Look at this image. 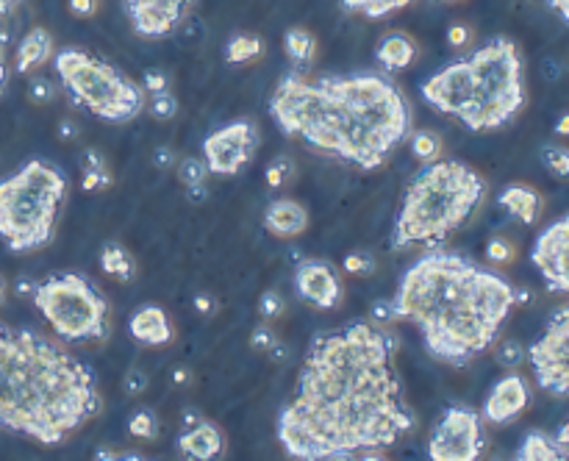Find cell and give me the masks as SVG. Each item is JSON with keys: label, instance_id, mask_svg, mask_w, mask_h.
Returning <instances> with one entry per match:
<instances>
[{"label": "cell", "instance_id": "1", "mask_svg": "<svg viewBox=\"0 0 569 461\" xmlns=\"http://www.w3.org/2000/svg\"><path fill=\"white\" fill-rule=\"evenodd\" d=\"M395 337L370 323L320 334L278 414V442L297 461L392 448L414 428L395 373Z\"/></svg>", "mask_w": 569, "mask_h": 461}, {"label": "cell", "instance_id": "2", "mask_svg": "<svg viewBox=\"0 0 569 461\" xmlns=\"http://www.w3.org/2000/svg\"><path fill=\"white\" fill-rule=\"evenodd\" d=\"M270 114L286 137L334 153L359 170H378L411 134L409 100L375 73H289L275 87Z\"/></svg>", "mask_w": 569, "mask_h": 461}, {"label": "cell", "instance_id": "3", "mask_svg": "<svg viewBox=\"0 0 569 461\" xmlns=\"http://www.w3.org/2000/svg\"><path fill=\"white\" fill-rule=\"evenodd\" d=\"M517 300L503 275L450 250H431L400 278L392 320L417 325L433 359L464 367L495 345Z\"/></svg>", "mask_w": 569, "mask_h": 461}, {"label": "cell", "instance_id": "4", "mask_svg": "<svg viewBox=\"0 0 569 461\" xmlns=\"http://www.w3.org/2000/svg\"><path fill=\"white\" fill-rule=\"evenodd\" d=\"M98 378L37 331L0 323V431L59 445L100 414Z\"/></svg>", "mask_w": 569, "mask_h": 461}, {"label": "cell", "instance_id": "5", "mask_svg": "<svg viewBox=\"0 0 569 461\" xmlns=\"http://www.w3.org/2000/svg\"><path fill=\"white\" fill-rule=\"evenodd\" d=\"M420 95L470 131L503 128L525 106L520 50L511 39L495 37L467 59L425 78Z\"/></svg>", "mask_w": 569, "mask_h": 461}, {"label": "cell", "instance_id": "6", "mask_svg": "<svg viewBox=\"0 0 569 461\" xmlns=\"http://www.w3.org/2000/svg\"><path fill=\"white\" fill-rule=\"evenodd\" d=\"M483 192V178L470 164L456 159L425 164L403 195L392 231V248L406 250L411 245L445 242L470 220Z\"/></svg>", "mask_w": 569, "mask_h": 461}, {"label": "cell", "instance_id": "7", "mask_svg": "<svg viewBox=\"0 0 569 461\" xmlns=\"http://www.w3.org/2000/svg\"><path fill=\"white\" fill-rule=\"evenodd\" d=\"M67 200V175L48 162L23 164L0 181V239L12 253H34L50 245L56 217Z\"/></svg>", "mask_w": 569, "mask_h": 461}, {"label": "cell", "instance_id": "8", "mask_svg": "<svg viewBox=\"0 0 569 461\" xmlns=\"http://www.w3.org/2000/svg\"><path fill=\"white\" fill-rule=\"evenodd\" d=\"M53 64L75 103L106 123H128L145 106V89L125 78L117 67L84 50H62Z\"/></svg>", "mask_w": 569, "mask_h": 461}, {"label": "cell", "instance_id": "9", "mask_svg": "<svg viewBox=\"0 0 569 461\" xmlns=\"http://www.w3.org/2000/svg\"><path fill=\"white\" fill-rule=\"evenodd\" d=\"M31 298L56 337L64 342H95L109 337V303L84 275H50L39 284H31Z\"/></svg>", "mask_w": 569, "mask_h": 461}, {"label": "cell", "instance_id": "10", "mask_svg": "<svg viewBox=\"0 0 569 461\" xmlns=\"http://www.w3.org/2000/svg\"><path fill=\"white\" fill-rule=\"evenodd\" d=\"M486 450L481 414L470 406H450L428 439L431 461H478Z\"/></svg>", "mask_w": 569, "mask_h": 461}, {"label": "cell", "instance_id": "11", "mask_svg": "<svg viewBox=\"0 0 569 461\" xmlns=\"http://www.w3.org/2000/svg\"><path fill=\"white\" fill-rule=\"evenodd\" d=\"M536 384L556 395L567 398L569 395V306L553 314L547 323L545 334L528 348Z\"/></svg>", "mask_w": 569, "mask_h": 461}, {"label": "cell", "instance_id": "12", "mask_svg": "<svg viewBox=\"0 0 569 461\" xmlns=\"http://www.w3.org/2000/svg\"><path fill=\"white\" fill-rule=\"evenodd\" d=\"M259 150V131L253 120H236L203 142V162L209 164L211 175H236L245 170Z\"/></svg>", "mask_w": 569, "mask_h": 461}, {"label": "cell", "instance_id": "13", "mask_svg": "<svg viewBox=\"0 0 569 461\" xmlns=\"http://www.w3.org/2000/svg\"><path fill=\"white\" fill-rule=\"evenodd\" d=\"M533 267L545 278L550 292L569 295V214L558 217L536 237L531 250Z\"/></svg>", "mask_w": 569, "mask_h": 461}, {"label": "cell", "instance_id": "14", "mask_svg": "<svg viewBox=\"0 0 569 461\" xmlns=\"http://www.w3.org/2000/svg\"><path fill=\"white\" fill-rule=\"evenodd\" d=\"M295 289L300 300H306L314 309H336L342 303V281L328 262L320 259H306L297 264Z\"/></svg>", "mask_w": 569, "mask_h": 461}, {"label": "cell", "instance_id": "15", "mask_svg": "<svg viewBox=\"0 0 569 461\" xmlns=\"http://www.w3.org/2000/svg\"><path fill=\"white\" fill-rule=\"evenodd\" d=\"M192 0H125V12L142 37H167L184 23Z\"/></svg>", "mask_w": 569, "mask_h": 461}, {"label": "cell", "instance_id": "16", "mask_svg": "<svg viewBox=\"0 0 569 461\" xmlns=\"http://www.w3.org/2000/svg\"><path fill=\"white\" fill-rule=\"evenodd\" d=\"M531 403V392H528V384L520 373H508L497 381L489 398L483 403V420L489 423H511L514 417H520Z\"/></svg>", "mask_w": 569, "mask_h": 461}, {"label": "cell", "instance_id": "17", "mask_svg": "<svg viewBox=\"0 0 569 461\" xmlns=\"http://www.w3.org/2000/svg\"><path fill=\"white\" fill-rule=\"evenodd\" d=\"M178 453L186 461H220L225 453L223 431L214 423H186L178 437Z\"/></svg>", "mask_w": 569, "mask_h": 461}, {"label": "cell", "instance_id": "18", "mask_svg": "<svg viewBox=\"0 0 569 461\" xmlns=\"http://www.w3.org/2000/svg\"><path fill=\"white\" fill-rule=\"evenodd\" d=\"M264 228L278 239H295L306 234L309 228V212L297 200H273L264 212Z\"/></svg>", "mask_w": 569, "mask_h": 461}, {"label": "cell", "instance_id": "19", "mask_svg": "<svg viewBox=\"0 0 569 461\" xmlns=\"http://www.w3.org/2000/svg\"><path fill=\"white\" fill-rule=\"evenodd\" d=\"M128 334L137 339L139 345L156 348V345H167L173 339V325L161 306H142L128 320Z\"/></svg>", "mask_w": 569, "mask_h": 461}, {"label": "cell", "instance_id": "20", "mask_svg": "<svg viewBox=\"0 0 569 461\" xmlns=\"http://www.w3.org/2000/svg\"><path fill=\"white\" fill-rule=\"evenodd\" d=\"M414 56H417V45L411 42V37L400 34V31L386 34L378 42V50H375V59H378V64L384 67L386 73H400V70L411 67Z\"/></svg>", "mask_w": 569, "mask_h": 461}, {"label": "cell", "instance_id": "21", "mask_svg": "<svg viewBox=\"0 0 569 461\" xmlns=\"http://www.w3.org/2000/svg\"><path fill=\"white\" fill-rule=\"evenodd\" d=\"M53 59V37L45 28H31L17 45V73H31Z\"/></svg>", "mask_w": 569, "mask_h": 461}, {"label": "cell", "instance_id": "22", "mask_svg": "<svg viewBox=\"0 0 569 461\" xmlns=\"http://www.w3.org/2000/svg\"><path fill=\"white\" fill-rule=\"evenodd\" d=\"M500 206L514 220H520L525 225H533L542 214V198L531 187H522V184H511V187L503 189L500 192Z\"/></svg>", "mask_w": 569, "mask_h": 461}, {"label": "cell", "instance_id": "23", "mask_svg": "<svg viewBox=\"0 0 569 461\" xmlns=\"http://www.w3.org/2000/svg\"><path fill=\"white\" fill-rule=\"evenodd\" d=\"M100 267H103V273L114 278V281H134V275H137V262H134V256L123 248V245H106V248L100 250Z\"/></svg>", "mask_w": 569, "mask_h": 461}, {"label": "cell", "instance_id": "24", "mask_svg": "<svg viewBox=\"0 0 569 461\" xmlns=\"http://www.w3.org/2000/svg\"><path fill=\"white\" fill-rule=\"evenodd\" d=\"M514 461H569L561 450L556 448L553 437H547L542 431H531L528 437L522 439L520 450Z\"/></svg>", "mask_w": 569, "mask_h": 461}, {"label": "cell", "instance_id": "25", "mask_svg": "<svg viewBox=\"0 0 569 461\" xmlns=\"http://www.w3.org/2000/svg\"><path fill=\"white\" fill-rule=\"evenodd\" d=\"M284 50L297 67H306L317 56V39L311 37L306 28H289L284 37Z\"/></svg>", "mask_w": 569, "mask_h": 461}, {"label": "cell", "instance_id": "26", "mask_svg": "<svg viewBox=\"0 0 569 461\" xmlns=\"http://www.w3.org/2000/svg\"><path fill=\"white\" fill-rule=\"evenodd\" d=\"M261 53H264V42H261L259 37L239 34V37L228 39V45H225V62L248 64V62H256Z\"/></svg>", "mask_w": 569, "mask_h": 461}, {"label": "cell", "instance_id": "27", "mask_svg": "<svg viewBox=\"0 0 569 461\" xmlns=\"http://www.w3.org/2000/svg\"><path fill=\"white\" fill-rule=\"evenodd\" d=\"M411 0H342L345 12H359L370 20H381V17H389L392 12H400L406 9Z\"/></svg>", "mask_w": 569, "mask_h": 461}, {"label": "cell", "instance_id": "28", "mask_svg": "<svg viewBox=\"0 0 569 461\" xmlns=\"http://www.w3.org/2000/svg\"><path fill=\"white\" fill-rule=\"evenodd\" d=\"M84 178H81V187L84 192H98V189H106L112 184V175H109V167L103 162V156H100L98 150H87V156H84Z\"/></svg>", "mask_w": 569, "mask_h": 461}, {"label": "cell", "instance_id": "29", "mask_svg": "<svg viewBox=\"0 0 569 461\" xmlns=\"http://www.w3.org/2000/svg\"><path fill=\"white\" fill-rule=\"evenodd\" d=\"M209 175V164L203 162V159L189 156V159H181V162H178V178H181V184H184L186 189L206 187V178H209Z\"/></svg>", "mask_w": 569, "mask_h": 461}, {"label": "cell", "instance_id": "30", "mask_svg": "<svg viewBox=\"0 0 569 461\" xmlns=\"http://www.w3.org/2000/svg\"><path fill=\"white\" fill-rule=\"evenodd\" d=\"M128 434L134 439H156L159 437V417L150 409H137L128 420Z\"/></svg>", "mask_w": 569, "mask_h": 461}, {"label": "cell", "instance_id": "31", "mask_svg": "<svg viewBox=\"0 0 569 461\" xmlns=\"http://www.w3.org/2000/svg\"><path fill=\"white\" fill-rule=\"evenodd\" d=\"M439 150H442L439 139L428 134V131H420V134H414V139H411V153H414V159L422 164L436 162V159H439Z\"/></svg>", "mask_w": 569, "mask_h": 461}, {"label": "cell", "instance_id": "32", "mask_svg": "<svg viewBox=\"0 0 569 461\" xmlns=\"http://www.w3.org/2000/svg\"><path fill=\"white\" fill-rule=\"evenodd\" d=\"M542 164L558 178H569V148L561 145H545L542 148Z\"/></svg>", "mask_w": 569, "mask_h": 461}, {"label": "cell", "instance_id": "33", "mask_svg": "<svg viewBox=\"0 0 569 461\" xmlns=\"http://www.w3.org/2000/svg\"><path fill=\"white\" fill-rule=\"evenodd\" d=\"M175 114H178V100H175V95L173 92H156L153 95V100H150V117L153 120H173Z\"/></svg>", "mask_w": 569, "mask_h": 461}, {"label": "cell", "instance_id": "34", "mask_svg": "<svg viewBox=\"0 0 569 461\" xmlns=\"http://www.w3.org/2000/svg\"><path fill=\"white\" fill-rule=\"evenodd\" d=\"M525 356H528V350L522 348L517 339H506L497 350V364L506 367V370H514V367H520L525 362Z\"/></svg>", "mask_w": 569, "mask_h": 461}, {"label": "cell", "instance_id": "35", "mask_svg": "<svg viewBox=\"0 0 569 461\" xmlns=\"http://www.w3.org/2000/svg\"><path fill=\"white\" fill-rule=\"evenodd\" d=\"M292 175H295V164L289 162V159H275L270 167H267V173H264V178H267V187H284L286 181H292Z\"/></svg>", "mask_w": 569, "mask_h": 461}, {"label": "cell", "instance_id": "36", "mask_svg": "<svg viewBox=\"0 0 569 461\" xmlns=\"http://www.w3.org/2000/svg\"><path fill=\"white\" fill-rule=\"evenodd\" d=\"M486 259L495 264H508L514 259V245L508 242V239H489V245H486Z\"/></svg>", "mask_w": 569, "mask_h": 461}, {"label": "cell", "instance_id": "37", "mask_svg": "<svg viewBox=\"0 0 569 461\" xmlns=\"http://www.w3.org/2000/svg\"><path fill=\"white\" fill-rule=\"evenodd\" d=\"M342 267H345V273H350V275H372L375 262H372L367 253H347Z\"/></svg>", "mask_w": 569, "mask_h": 461}, {"label": "cell", "instance_id": "38", "mask_svg": "<svg viewBox=\"0 0 569 461\" xmlns=\"http://www.w3.org/2000/svg\"><path fill=\"white\" fill-rule=\"evenodd\" d=\"M28 98L34 100V103H50V100L56 98V87L50 84L48 78H34L31 84H28Z\"/></svg>", "mask_w": 569, "mask_h": 461}, {"label": "cell", "instance_id": "39", "mask_svg": "<svg viewBox=\"0 0 569 461\" xmlns=\"http://www.w3.org/2000/svg\"><path fill=\"white\" fill-rule=\"evenodd\" d=\"M284 312V298L278 292H264L259 300V314L264 320H275L278 314Z\"/></svg>", "mask_w": 569, "mask_h": 461}, {"label": "cell", "instance_id": "40", "mask_svg": "<svg viewBox=\"0 0 569 461\" xmlns=\"http://www.w3.org/2000/svg\"><path fill=\"white\" fill-rule=\"evenodd\" d=\"M123 389L128 392V395H142L145 389H148V375L142 373V370H128L125 373V381H123Z\"/></svg>", "mask_w": 569, "mask_h": 461}, {"label": "cell", "instance_id": "41", "mask_svg": "<svg viewBox=\"0 0 569 461\" xmlns=\"http://www.w3.org/2000/svg\"><path fill=\"white\" fill-rule=\"evenodd\" d=\"M250 345H253V350H273L275 345H278V339H275V334L267 325H259V328L250 334Z\"/></svg>", "mask_w": 569, "mask_h": 461}, {"label": "cell", "instance_id": "42", "mask_svg": "<svg viewBox=\"0 0 569 461\" xmlns=\"http://www.w3.org/2000/svg\"><path fill=\"white\" fill-rule=\"evenodd\" d=\"M470 28L467 25H461V23H456V25H450L447 28V42L453 45V48H464L467 42H470Z\"/></svg>", "mask_w": 569, "mask_h": 461}, {"label": "cell", "instance_id": "43", "mask_svg": "<svg viewBox=\"0 0 569 461\" xmlns=\"http://www.w3.org/2000/svg\"><path fill=\"white\" fill-rule=\"evenodd\" d=\"M67 6L75 17H92L98 12V0H67Z\"/></svg>", "mask_w": 569, "mask_h": 461}, {"label": "cell", "instance_id": "44", "mask_svg": "<svg viewBox=\"0 0 569 461\" xmlns=\"http://www.w3.org/2000/svg\"><path fill=\"white\" fill-rule=\"evenodd\" d=\"M153 164H156V167H161V170H164V167H173L175 150L167 148V145H161V148L156 150V156H153Z\"/></svg>", "mask_w": 569, "mask_h": 461}, {"label": "cell", "instance_id": "45", "mask_svg": "<svg viewBox=\"0 0 569 461\" xmlns=\"http://www.w3.org/2000/svg\"><path fill=\"white\" fill-rule=\"evenodd\" d=\"M145 89L153 92V95H156V92H164V89H167V75L148 73L145 75Z\"/></svg>", "mask_w": 569, "mask_h": 461}, {"label": "cell", "instance_id": "46", "mask_svg": "<svg viewBox=\"0 0 569 461\" xmlns=\"http://www.w3.org/2000/svg\"><path fill=\"white\" fill-rule=\"evenodd\" d=\"M372 320H378V323L392 320V300H389V303H386V300L375 303V306H372Z\"/></svg>", "mask_w": 569, "mask_h": 461}, {"label": "cell", "instance_id": "47", "mask_svg": "<svg viewBox=\"0 0 569 461\" xmlns=\"http://www.w3.org/2000/svg\"><path fill=\"white\" fill-rule=\"evenodd\" d=\"M553 442H556V448L569 459V420L558 428V434L553 437Z\"/></svg>", "mask_w": 569, "mask_h": 461}, {"label": "cell", "instance_id": "48", "mask_svg": "<svg viewBox=\"0 0 569 461\" xmlns=\"http://www.w3.org/2000/svg\"><path fill=\"white\" fill-rule=\"evenodd\" d=\"M95 461H148L137 456V453H98Z\"/></svg>", "mask_w": 569, "mask_h": 461}, {"label": "cell", "instance_id": "49", "mask_svg": "<svg viewBox=\"0 0 569 461\" xmlns=\"http://www.w3.org/2000/svg\"><path fill=\"white\" fill-rule=\"evenodd\" d=\"M547 3H550V6L561 14V20H564V23H569V0H547Z\"/></svg>", "mask_w": 569, "mask_h": 461}, {"label": "cell", "instance_id": "50", "mask_svg": "<svg viewBox=\"0 0 569 461\" xmlns=\"http://www.w3.org/2000/svg\"><path fill=\"white\" fill-rule=\"evenodd\" d=\"M23 0H0V17H6V14H12L17 6H20Z\"/></svg>", "mask_w": 569, "mask_h": 461}, {"label": "cell", "instance_id": "51", "mask_svg": "<svg viewBox=\"0 0 569 461\" xmlns=\"http://www.w3.org/2000/svg\"><path fill=\"white\" fill-rule=\"evenodd\" d=\"M59 137H62V139H75V125L70 123V120H64V123L59 125Z\"/></svg>", "mask_w": 569, "mask_h": 461}, {"label": "cell", "instance_id": "52", "mask_svg": "<svg viewBox=\"0 0 569 461\" xmlns=\"http://www.w3.org/2000/svg\"><path fill=\"white\" fill-rule=\"evenodd\" d=\"M173 381L178 384V387H184L186 381H189V370H184V367H178L173 373Z\"/></svg>", "mask_w": 569, "mask_h": 461}, {"label": "cell", "instance_id": "53", "mask_svg": "<svg viewBox=\"0 0 569 461\" xmlns=\"http://www.w3.org/2000/svg\"><path fill=\"white\" fill-rule=\"evenodd\" d=\"M556 134H561V137H569V114H564L561 120L556 123Z\"/></svg>", "mask_w": 569, "mask_h": 461}, {"label": "cell", "instance_id": "54", "mask_svg": "<svg viewBox=\"0 0 569 461\" xmlns=\"http://www.w3.org/2000/svg\"><path fill=\"white\" fill-rule=\"evenodd\" d=\"M6 87V56H3V45H0V92Z\"/></svg>", "mask_w": 569, "mask_h": 461}, {"label": "cell", "instance_id": "55", "mask_svg": "<svg viewBox=\"0 0 569 461\" xmlns=\"http://www.w3.org/2000/svg\"><path fill=\"white\" fill-rule=\"evenodd\" d=\"M359 461H386L381 453H375V450H364V456Z\"/></svg>", "mask_w": 569, "mask_h": 461}, {"label": "cell", "instance_id": "56", "mask_svg": "<svg viewBox=\"0 0 569 461\" xmlns=\"http://www.w3.org/2000/svg\"><path fill=\"white\" fill-rule=\"evenodd\" d=\"M328 461H359V459H356V453H336V456H331Z\"/></svg>", "mask_w": 569, "mask_h": 461}, {"label": "cell", "instance_id": "57", "mask_svg": "<svg viewBox=\"0 0 569 461\" xmlns=\"http://www.w3.org/2000/svg\"><path fill=\"white\" fill-rule=\"evenodd\" d=\"M195 303H198V309H200V312H203V314H206V312H209V309H211V300H209V298H198V300H195Z\"/></svg>", "mask_w": 569, "mask_h": 461}, {"label": "cell", "instance_id": "58", "mask_svg": "<svg viewBox=\"0 0 569 461\" xmlns=\"http://www.w3.org/2000/svg\"><path fill=\"white\" fill-rule=\"evenodd\" d=\"M3 300H6V281L0 278V303H3Z\"/></svg>", "mask_w": 569, "mask_h": 461}, {"label": "cell", "instance_id": "59", "mask_svg": "<svg viewBox=\"0 0 569 461\" xmlns=\"http://www.w3.org/2000/svg\"><path fill=\"white\" fill-rule=\"evenodd\" d=\"M442 3H458V0H442Z\"/></svg>", "mask_w": 569, "mask_h": 461}]
</instances>
